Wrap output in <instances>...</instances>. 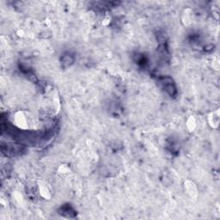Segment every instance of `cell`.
<instances>
[{
	"label": "cell",
	"instance_id": "obj_1",
	"mask_svg": "<svg viewBox=\"0 0 220 220\" xmlns=\"http://www.w3.org/2000/svg\"><path fill=\"white\" fill-rule=\"evenodd\" d=\"M163 85H164L165 90L169 93V95H174L175 94H176V87H175V85H174L172 80H171L170 78H163Z\"/></svg>",
	"mask_w": 220,
	"mask_h": 220
},
{
	"label": "cell",
	"instance_id": "obj_2",
	"mask_svg": "<svg viewBox=\"0 0 220 220\" xmlns=\"http://www.w3.org/2000/svg\"><path fill=\"white\" fill-rule=\"evenodd\" d=\"M62 62H63V64H67L68 66V65L72 64V62H73V58L71 57L70 54L64 55V57H63V59H62Z\"/></svg>",
	"mask_w": 220,
	"mask_h": 220
}]
</instances>
